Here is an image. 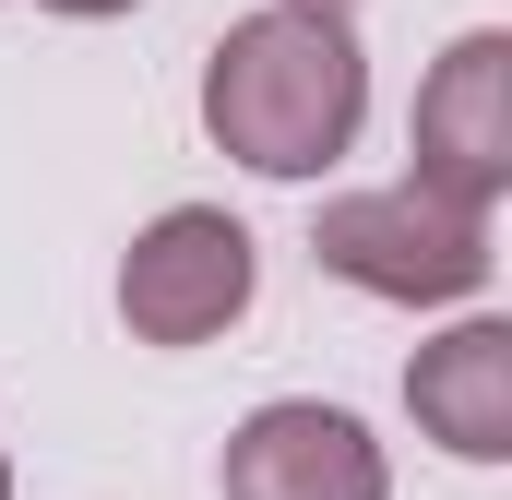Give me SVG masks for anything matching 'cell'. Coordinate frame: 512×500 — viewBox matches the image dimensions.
Returning a JSON list of instances; mask_svg holds the SVG:
<instances>
[{
    "label": "cell",
    "mask_w": 512,
    "mask_h": 500,
    "mask_svg": "<svg viewBox=\"0 0 512 500\" xmlns=\"http://www.w3.org/2000/svg\"><path fill=\"white\" fill-rule=\"evenodd\" d=\"M215 489L227 500H393V465H382V441H370L346 405L274 393V405H251V417L227 429Z\"/></svg>",
    "instance_id": "5"
},
{
    "label": "cell",
    "mask_w": 512,
    "mask_h": 500,
    "mask_svg": "<svg viewBox=\"0 0 512 500\" xmlns=\"http://www.w3.org/2000/svg\"><path fill=\"white\" fill-rule=\"evenodd\" d=\"M405 143H417V191H441L465 215H501V191H512V36L501 24L441 48V72L417 84Z\"/></svg>",
    "instance_id": "4"
},
{
    "label": "cell",
    "mask_w": 512,
    "mask_h": 500,
    "mask_svg": "<svg viewBox=\"0 0 512 500\" xmlns=\"http://www.w3.org/2000/svg\"><path fill=\"white\" fill-rule=\"evenodd\" d=\"M405 405H417V441H441L453 465H512V322L477 310L441 346H417Z\"/></svg>",
    "instance_id": "6"
},
{
    "label": "cell",
    "mask_w": 512,
    "mask_h": 500,
    "mask_svg": "<svg viewBox=\"0 0 512 500\" xmlns=\"http://www.w3.org/2000/svg\"><path fill=\"white\" fill-rule=\"evenodd\" d=\"M370 120V60L334 0H262L203 60V131L251 179H322Z\"/></svg>",
    "instance_id": "1"
},
{
    "label": "cell",
    "mask_w": 512,
    "mask_h": 500,
    "mask_svg": "<svg viewBox=\"0 0 512 500\" xmlns=\"http://www.w3.org/2000/svg\"><path fill=\"white\" fill-rule=\"evenodd\" d=\"M0 500H12V453H0Z\"/></svg>",
    "instance_id": "8"
},
{
    "label": "cell",
    "mask_w": 512,
    "mask_h": 500,
    "mask_svg": "<svg viewBox=\"0 0 512 500\" xmlns=\"http://www.w3.org/2000/svg\"><path fill=\"white\" fill-rule=\"evenodd\" d=\"M251 286H262V262H251V227L227 203H167L120 250V322L143 346H215L251 310Z\"/></svg>",
    "instance_id": "3"
},
{
    "label": "cell",
    "mask_w": 512,
    "mask_h": 500,
    "mask_svg": "<svg viewBox=\"0 0 512 500\" xmlns=\"http://www.w3.org/2000/svg\"><path fill=\"white\" fill-rule=\"evenodd\" d=\"M334 12H346V0H334Z\"/></svg>",
    "instance_id": "9"
},
{
    "label": "cell",
    "mask_w": 512,
    "mask_h": 500,
    "mask_svg": "<svg viewBox=\"0 0 512 500\" xmlns=\"http://www.w3.org/2000/svg\"><path fill=\"white\" fill-rule=\"evenodd\" d=\"M310 262L334 286H358V298H393V310H453V298L489 286L501 250H489V215L393 179V191H334L310 215Z\"/></svg>",
    "instance_id": "2"
},
{
    "label": "cell",
    "mask_w": 512,
    "mask_h": 500,
    "mask_svg": "<svg viewBox=\"0 0 512 500\" xmlns=\"http://www.w3.org/2000/svg\"><path fill=\"white\" fill-rule=\"evenodd\" d=\"M36 12H72V24H108V12H143V0H36Z\"/></svg>",
    "instance_id": "7"
}]
</instances>
